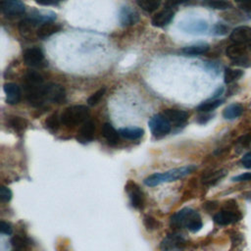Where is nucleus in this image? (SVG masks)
I'll return each instance as SVG.
<instances>
[{"label":"nucleus","instance_id":"1","mask_svg":"<svg viewBox=\"0 0 251 251\" xmlns=\"http://www.w3.org/2000/svg\"><path fill=\"white\" fill-rule=\"evenodd\" d=\"M42 76L33 71H29L25 76V92L28 103L33 107H40L45 99Z\"/></svg>","mask_w":251,"mask_h":251},{"label":"nucleus","instance_id":"2","mask_svg":"<svg viewBox=\"0 0 251 251\" xmlns=\"http://www.w3.org/2000/svg\"><path fill=\"white\" fill-rule=\"evenodd\" d=\"M171 226L175 228L185 227L191 232H197L202 227L200 215L191 208H183L174 214L170 220Z\"/></svg>","mask_w":251,"mask_h":251},{"label":"nucleus","instance_id":"3","mask_svg":"<svg viewBox=\"0 0 251 251\" xmlns=\"http://www.w3.org/2000/svg\"><path fill=\"white\" fill-rule=\"evenodd\" d=\"M195 169H196V167L194 165H188V166L172 169V170H169V171L163 172V173H155V174H152V175L148 176L147 177H145L143 182L145 185L153 187V186H157L159 184L165 183V182L176 181V180L184 177L185 176L189 175L190 173H192Z\"/></svg>","mask_w":251,"mask_h":251},{"label":"nucleus","instance_id":"4","mask_svg":"<svg viewBox=\"0 0 251 251\" xmlns=\"http://www.w3.org/2000/svg\"><path fill=\"white\" fill-rule=\"evenodd\" d=\"M89 117V110L83 105H75L68 107L61 115V123L67 126H75L85 123Z\"/></svg>","mask_w":251,"mask_h":251},{"label":"nucleus","instance_id":"5","mask_svg":"<svg viewBox=\"0 0 251 251\" xmlns=\"http://www.w3.org/2000/svg\"><path fill=\"white\" fill-rule=\"evenodd\" d=\"M151 133L156 138H161L171 131V123L163 114H156L148 121Z\"/></svg>","mask_w":251,"mask_h":251},{"label":"nucleus","instance_id":"6","mask_svg":"<svg viewBox=\"0 0 251 251\" xmlns=\"http://www.w3.org/2000/svg\"><path fill=\"white\" fill-rule=\"evenodd\" d=\"M125 190L128 195L130 205L137 210H141L144 207L145 197L141 188L133 180H128L125 185Z\"/></svg>","mask_w":251,"mask_h":251},{"label":"nucleus","instance_id":"7","mask_svg":"<svg viewBox=\"0 0 251 251\" xmlns=\"http://www.w3.org/2000/svg\"><path fill=\"white\" fill-rule=\"evenodd\" d=\"M246 51H247L246 45L233 43L226 48V54L228 58L232 60L233 64L247 67L248 64L246 63H248V59L246 57Z\"/></svg>","mask_w":251,"mask_h":251},{"label":"nucleus","instance_id":"8","mask_svg":"<svg viewBox=\"0 0 251 251\" xmlns=\"http://www.w3.org/2000/svg\"><path fill=\"white\" fill-rule=\"evenodd\" d=\"M186 246V240L177 233L168 234L161 242V251H183Z\"/></svg>","mask_w":251,"mask_h":251},{"label":"nucleus","instance_id":"9","mask_svg":"<svg viewBox=\"0 0 251 251\" xmlns=\"http://www.w3.org/2000/svg\"><path fill=\"white\" fill-rule=\"evenodd\" d=\"M178 27L189 34H202L208 29V24L203 20H186L179 22Z\"/></svg>","mask_w":251,"mask_h":251},{"label":"nucleus","instance_id":"10","mask_svg":"<svg viewBox=\"0 0 251 251\" xmlns=\"http://www.w3.org/2000/svg\"><path fill=\"white\" fill-rule=\"evenodd\" d=\"M45 99L53 103H62L66 98V92L62 85L57 83L45 84L44 87Z\"/></svg>","mask_w":251,"mask_h":251},{"label":"nucleus","instance_id":"11","mask_svg":"<svg viewBox=\"0 0 251 251\" xmlns=\"http://www.w3.org/2000/svg\"><path fill=\"white\" fill-rule=\"evenodd\" d=\"M25 63L29 67H41L45 65L44 54L39 48H29L24 53Z\"/></svg>","mask_w":251,"mask_h":251},{"label":"nucleus","instance_id":"12","mask_svg":"<svg viewBox=\"0 0 251 251\" xmlns=\"http://www.w3.org/2000/svg\"><path fill=\"white\" fill-rule=\"evenodd\" d=\"M2 12L8 17H15L25 13V5L20 0H3L1 3Z\"/></svg>","mask_w":251,"mask_h":251},{"label":"nucleus","instance_id":"13","mask_svg":"<svg viewBox=\"0 0 251 251\" xmlns=\"http://www.w3.org/2000/svg\"><path fill=\"white\" fill-rule=\"evenodd\" d=\"M229 38L233 43L248 45L251 42V26L240 25L235 27L231 31Z\"/></svg>","mask_w":251,"mask_h":251},{"label":"nucleus","instance_id":"14","mask_svg":"<svg viewBox=\"0 0 251 251\" xmlns=\"http://www.w3.org/2000/svg\"><path fill=\"white\" fill-rule=\"evenodd\" d=\"M139 14L128 6H124L119 12V21L123 26H129L139 22Z\"/></svg>","mask_w":251,"mask_h":251},{"label":"nucleus","instance_id":"15","mask_svg":"<svg viewBox=\"0 0 251 251\" xmlns=\"http://www.w3.org/2000/svg\"><path fill=\"white\" fill-rule=\"evenodd\" d=\"M163 115L168 119L171 125L173 124L176 126L184 125L188 119V113L178 109H166L164 110Z\"/></svg>","mask_w":251,"mask_h":251},{"label":"nucleus","instance_id":"16","mask_svg":"<svg viewBox=\"0 0 251 251\" xmlns=\"http://www.w3.org/2000/svg\"><path fill=\"white\" fill-rule=\"evenodd\" d=\"M3 89L6 94V101L8 104L15 105L20 102L22 97V92L20 87L16 83H13V82L5 83L3 86Z\"/></svg>","mask_w":251,"mask_h":251},{"label":"nucleus","instance_id":"17","mask_svg":"<svg viewBox=\"0 0 251 251\" xmlns=\"http://www.w3.org/2000/svg\"><path fill=\"white\" fill-rule=\"evenodd\" d=\"M240 219L239 215L230 210H222L214 216V221L220 226H227L236 223Z\"/></svg>","mask_w":251,"mask_h":251},{"label":"nucleus","instance_id":"18","mask_svg":"<svg viewBox=\"0 0 251 251\" xmlns=\"http://www.w3.org/2000/svg\"><path fill=\"white\" fill-rule=\"evenodd\" d=\"M175 13L173 10L171 9H165L159 13H157L151 21L152 25L156 26V27H163L167 25H169L172 20L174 19Z\"/></svg>","mask_w":251,"mask_h":251},{"label":"nucleus","instance_id":"19","mask_svg":"<svg viewBox=\"0 0 251 251\" xmlns=\"http://www.w3.org/2000/svg\"><path fill=\"white\" fill-rule=\"evenodd\" d=\"M94 132H95L94 123L92 121H86L83 124L82 127L80 128L76 139L81 143L90 142L94 137Z\"/></svg>","mask_w":251,"mask_h":251},{"label":"nucleus","instance_id":"20","mask_svg":"<svg viewBox=\"0 0 251 251\" xmlns=\"http://www.w3.org/2000/svg\"><path fill=\"white\" fill-rule=\"evenodd\" d=\"M61 28H62L61 25L56 24L54 22H48V23H45L38 26V28L36 30V35L39 38H46V37H49L52 34L60 31Z\"/></svg>","mask_w":251,"mask_h":251},{"label":"nucleus","instance_id":"21","mask_svg":"<svg viewBox=\"0 0 251 251\" xmlns=\"http://www.w3.org/2000/svg\"><path fill=\"white\" fill-rule=\"evenodd\" d=\"M102 134L105 137V139L108 141L111 145H116L120 140V133L118 130L115 129V127L109 124L105 123L102 126Z\"/></svg>","mask_w":251,"mask_h":251},{"label":"nucleus","instance_id":"22","mask_svg":"<svg viewBox=\"0 0 251 251\" xmlns=\"http://www.w3.org/2000/svg\"><path fill=\"white\" fill-rule=\"evenodd\" d=\"M118 131L120 136L129 140L139 139L144 134V129L141 127H122Z\"/></svg>","mask_w":251,"mask_h":251},{"label":"nucleus","instance_id":"23","mask_svg":"<svg viewBox=\"0 0 251 251\" xmlns=\"http://www.w3.org/2000/svg\"><path fill=\"white\" fill-rule=\"evenodd\" d=\"M243 113V107L240 104H230L225 108L223 116L226 120H234Z\"/></svg>","mask_w":251,"mask_h":251},{"label":"nucleus","instance_id":"24","mask_svg":"<svg viewBox=\"0 0 251 251\" xmlns=\"http://www.w3.org/2000/svg\"><path fill=\"white\" fill-rule=\"evenodd\" d=\"M209 50V45L206 43H201V44H194V45H189L185 46L181 49V52L186 54V55H201L206 53Z\"/></svg>","mask_w":251,"mask_h":251},{"label":"nucleus","instance_id":"25","mask_svg":"<svg viewBox=\"0 0 251 251\" xmlns=\"http://www.w3.org/2000/svg\"><path fill=\"white\" fill-rule=\"evenodd\" d=\"M9 125L15 131L22 133L25 130L27 126V121L19 116H12L9 119Z\"/></svg>","mask_w":251,"mask_h":251},{"label":"nucleus","instance_id":"26","mask_svg":"<svg viewBox=\"0 0 251 251\" xmlns=\"http://www.w3.org/2000/svg\"><path fill=\"white\" fill-rule=\"evenodd\" d=\"M222 104H223V100H221V99H210V100H207V101L201 103L200 105H198L196 110L199 112L208 113V112L214 111L215 109L220 107Z\"/></svg>","mask_w":251,"mask_h":251},{"label":"nucleus","instance_id":"27","mask_svg":"<svg viewBox=\"0 0 251 251\" xmlns=\"http://www.w3.org/2000/svg\"><path fill=\"white\" fill-rule=\"evenodd\" d=\"M135 2L142 10L151 13L159 8L162 0H135Z\"/></svg>","mask_w":251,"mask_h":251},{"label":"nucleus","instance_id":"28","mask_svg":"<svg viewBox=\"0 0 251 251\" xmlns=\"http://www.w3.org/2000/svg\"><path fill=\"white\" fill-rule=\"evenodd\" d=\"M35 26H37L35 25V23L29 17H27V18H25V19H24L20 22L19 30H20V32L23 36H26L27 34H29L33 30V28Z\"/></svg>","mask_w":251,"mask_h":251},{"label":"nucleus","instance_id":"29","mask_svg":"<svg viewBox=\"0 0 251 251\" xmlns=\"http://www.w3.org/2000/svg\"><path fill=\"white\" fill-rule=\"evenodd\" d=\"M243 75V71L238 69L226 68L224 75V80L226 83H231Z\"/></svg>","mask_w":251,"mask_h":251},{"label":"nucleus","instance_id":"30","mask_svg":"<svg viewBox=\"0 0 251 251\" xmlns=\"http://www.w3.org/2000/svg\"><path fill=\"white\" fill-rule=\"evenodd\" d=\"M204 4L212 9H217V10H226L232 7L231 4L226 0H208V1H204Z\"/></svg>","mask_w":251,"mask_h":251},{"label":"nucleus","instance_id":"31","mask_svg":"<svg viewBox=\"0 0 251 251\" xmlns=\"http://www.w3.org/2000/svg\"><path fill=\"white\" fill-rule=\"evenodd\" d=\"M60 122H61V117H59L57 113H54V114H52L51 116H49L45 120V126L49 130L55 131V130H57L59 128Z\"/></svg>","mask_w":251,"mask_h":251},{"label":"nucleus","instance_id":"32","mask_svg":"<svg viewBox=\"0 0 251 251\" xmlns=\"http://www.w3.org/2000/svg\"><path fill=\"white\" fill-rule=\"evenodd\" d=\"M105 92H106V88L105 87H102V88L98 89L97 91H95L91 96L88 97V99H87L88 105H90V106L96 105L101 100V98L104 96Z\"/></svg>","mask_w":251,"mask_h":251},{"label":"nucleus","instance_id":"33","mask_svg":"<svg viewBox=\"0 0 251 251\" xmlns=\"http://www.w3.org/2000/svg\"><path fill=\"white\" fill-rule=\"evenodd\" d=\"M143 225L146 227V229H148V230L157 229L159 227V226H160L159 222L155 218H153L151 216H145L143 218Z\"/></svg>","mask_w":251,"mask_h":251},{"label":"nucleus","instance_id":"34","mask_svg":"<svg viewBox=\"0 0 251 251\" xmlns=\"http://www.w3.org/2000/svg\"><path fill=\"white\" fill-rule=\"evenodd\" d=\"M11 243H12V245H13L15 248L21 249V248H24V247L26 246L27 240H26V238H25V236H22V235L18 234V235H15V236L12 237Z\"/></svg>","mask_w":251,"mask_h":251},{"label":"nucleus","instance_id":"35","mask_svg":"<svg viewBox=\"0 0 251 251\" xmlns=\"http://www.w3.org/2000/svg\"><path fill=\"white\" fill-rule=\"evenodd\" d=\"M225 175H226V173L223 174L222 172H215L212 175H209V176H206L205 177H203V182L206 184H213L215 181L220 179Z\"/></svg>","mask_w":251,"mask_h":251},{"label":"nucleus","instance_id":"36","mask_svg":"<svg viewBox=\"0 0 251 251\" xmlns=\"http://www.w3.org/2000/svg\"><path fill=\"white\" fill-rule=\"evenodd\" d=\"M12 191L6 186H1L0 188V199L2 202H9L12 199Z\"/></svg>","mask_w":251,"mask_h":251},{"label":"nucleus","instance_id":"37","mask_svg":"<svg viewBox=\"0 0 251 251\" xmlns=\"http://www.w3.org/2000/svg\"><path fill=\"white\" fill-rule=\"evenodd\" d=\"M213 33L216 35H223L226 34L227 31V27L223 24H217L213 27Z\"/></svg>","mask_w":251,"mask_h":251},{"label":"nucleus","instance_id":"38","mask_svg":"<svg viewBox=\"0 0 251 251\" xmlns=\"http://www.w3.org/2000/svg\"><path fill=\"white\" fill-rule=\"evenodd\" d=\"M0 231L3 234L10 235L13 232V228H12L10 224H8V223H6L4 221H1V223H0Z\"/></svg>","mask_w":251,"mask_h":251},{"label":"nucleus","instance_id":"39","mask_svg":"<svg viewBox=\"0 0 251 251\" xmlns=\"http://www.w3.org/2000/svg\"><path fill=\"white\" fill-rule=\"evenodd\" d=\"M186 2H187V0H167L166 1V7H167V9H171V8L176 7V6L184 4Z\"/></svg>","mask_w":251,"mask_h":251},{"label":"nucleus","instance_id":"40","mask_svg":"<svg viewBox=\"0 0 251 251\" xmlns=\"http://www.w3.org/2000/svg\"><path fill=\"white\" fill-rule=\"evenodd\" d=\"M241 163L245 168L251 169V151L244 154V156L241 159Z\"/></svg>","mask_w":251,"mask_h":251},{"label":"nucleus","instance_id":"41","mask_svg":"<svg viewBox=\"0 0 251 251\" xmlns=\"http://www.w3.org/2000/svg\"><path fill=\"white\" fill-rule=\"evenodd\" d=\"M234 181H249L251 180V173H244L239 176H236L232 178Z\"/></svg>","mask_w":251,"mask_h":251},{"label":"nucleus","instance_id":"42","mask_svg":"<svg viewBox=\"0 0 251 251\" xmlns=\"http://www.w3.org/2000/svg\"><path fill=\"white\" fill-rule=\"evenodd\" d=\"M37 4L42 6H51V5H57L63 0H34Z\"/></svg>","mask_w":251,"mask_h":251},{"label":"nucleus","instance_id":"43","mask_svg":"<svg viewBox=\"0 0 251 251\" xmlns=\"http://www.w3.org/2000/svg\"><path fill=\"white\" fill-rule=\"evenodd\" d=\"M210 119H211V116H209V115H202V116L198 117L197 122L199 124H206Z\"/></svg>","mask_w":251,"mask_h":251},{"label":"nucleus","instance_id":"44","mask_svg":"<svg viewBox=\"0 0 251 251\" xmlns=\"http://www.w3.org/2000/svg\"><path fill=\"white\" fill-rule=\"evenodd\" d=\"M240 7L246 11H251V0H246L243 4H240Z\"/></svg>","mask_w":251,"mask_h":251},{"label":"nucleus","instance_id":"45","mask_svg":"<svg viewBox=\"0 0 251 251\" xmlns=\"http://www.w3.org/2000/svg\"><path fill=\"white\" fill-rule=\"evenodd\" d=\"M223 92H224V88H223V87L218 88V89H217V91L214 93V95L212 96V98H211V99H217V97H219L221 94H223Z\"/></svg>","mask_w":251,"mask_h":251},{"label":"nucleus","instance_id":"46","mask_svg":"<svg viewBox=\"0 0 251 251\" xmlns=\"http://www.w3.org/2000/svg\"><path fill=\"white\" fill-rule=\"evenodd\" d=\"M237 3H239V4H243L246 0H235Z\"/></svg>","mask_w":251,"mask_h":251},{"label":"nucleus","instance_id":"47","mask_svg":"<svg viewBox=\"0 0 251 251\" xmlns=\"http://www.w3.org/2000/svg\"><path fill=\"white\" fill-rule=\"evenodd\" d=\"M246 46L248 47V49H249V50H251V42H250L248 45H246Z\"/></svg>","mask_w":251,"mask_h":251},{"label":"nucleus","instance_id":"48","mask_svg":"<svg viewBox=\"0 0 251 251\" xmlns=\"http://www.w3.org/2000/svg\"><path fill=\"white\" fill-rule=\"evenodd\" d=\"M204 1H208V0H204Z\"/></svg>","mask_w":251,"mask_h":251},{"label":"nucleus","instance_id":"49","mask_svg":"<svg viewBox=\"0 0 251 251\" xmlns=\"http://www.w3.org/2000/svg\"><path fill=\"white\" fill-rule=\"evenodd\" d=\"M15 251H17V250H15Z\"/></svg>","mask_w":251,"mask_h":251}]
</instances>
